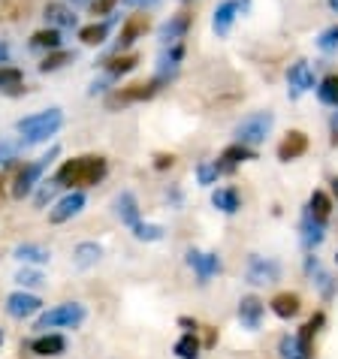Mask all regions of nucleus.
I'll return each mask as SVG.
<instances>
[{
    "label": "nucleus",
    "instance_id": "nucleus-58",
    "mask_svg": "<svg viewBox=\"0 0 338 359\" xmlns=\"http://www.w3.org/2000/svg\"><path fill=\"white\" fill-rule=\"evenodd\" d=\"M335 269H338V251H335Z\"/></svg>",
    "mask_w": 338,
    "mask_h": 359
},
{
    "label": "nucleus",
    "instance_id": "nucleus-21",
    "mask_svg": "<svg viewBox=\"0 0 338 359\" xmlns=\"http://www.w3.org/2000/svg\"><path fill=\"white\" fill-rule=\"evenodd\" d=\"M112 212H115V217H118V221H121L127 229L136 226L139 221H142V208H139V199H136L133 191L115 194V199H112Z\"/></svg>",
    "mask_w": 338,
    "mask_h": 359
},
{
    "label": "nucleus",
    "instance_id": "nucleus-1",
    "mask_svg": "<svg viewBox=\"0 0 338 359\" xmlns=\"http://www.w3.org/2000/svg\"><path fill=\"white\" fill-rule=\"evenodd\" d=\"M109 175V161L100 154H82L69 157L55 169V182L61 184V191H85V187H97Z\"/></svg>",
    "mask_w": 338,
    "mask_h": 359
},
{
    "label": "nucleus",
    "instance_id": "nucleus-31",
    "mask_svg": "<svg viewBox=\"0 0 338 359\" xmlns=\"http://www.w3.org/2000/svg\"><path fill=\"white\" fill-rule=\"evenodd\" d=\"M0 94H6V97H22V94H27L25 73L18 67H9V64L0 67Z\"/></svg>",
    "mask_w": 338,
    "mask_h": 359
},
{
    "label": "nucleus",
    "instance_id": "nucleus-24",
    "mask_svg": "<svg viewBox=\"0 0 338 359\" xmlns=\"http://www.w3.org/2000/svg\"><path fill=\"white\" fill-rule=\"evenodd\" d=\"M100 67H103V76H109V79H112V82H118V79L130 76L133 69L139 67V55H133V52L106 55L103 61H100Z\"/></svg>",
    "mask_w": 338,
    "mask_h": 359
},
{
    "label": "nucleus",
    "instance_id": "nucleus-30",
    "mask_svg": "<svg viewBox=\"0 0 338 359\" xmlns=\"http://www.w3.org/2000/svg\"><path fill=\"white\" fill-rule=\"evenodd\" d=\"M103 245L100 242H79L76 248H73V263H76V269H94L97 263L103 260Z\"/></svg>",
    "mask_w": 338,
    "mask_h": 359
},
{
    "label": "nucleus",
    "instance_id": "nucleus-36",
    "mask_svg": "<svg viewBox=\"0 0 338 359\" xmlns=\"http://www.w3.org/2000/svg\"><path fill=\"white\" fill-rule=\"evenodd\" d=\"M130 233H133L136 242L151 245V242H163V238H166V226H161V224H148V221H139L136 226H130Z\"/></svg>",
    "mask_w": 338,
    "mask_h": 359
},
{
    "label": "nucleus",
    "instance_id": "nucleus-59",
    "mask_svg": "<svg viewBox=\"0 0 338 359\" xmlns=\"http://www.w3.org/2000/svg\"><path fill=\"white\" fill-rule=\"evenodd\" d=\"M154 4H157V0H154Z\"/></svg>",
    "mask_w": 338,
    "mask_h": 359
},
{
    "label": "nucleus",
    "instance_id": "nucleus-15",
    "mask_svg": "<svg viewBox=\"0 0 338 359\" xmlns=\"http://www.w3.org/2000/svg\"><path fill=\"white\" fill-rule=\"evenodd\" d=\"M191 31H194V9H178L175 15H169L166 22L157 27V39H161V46L184 43Z\"/></svg>",
    "mask_w": 338,
    "mask_h": 359
},
{
    "label": "nucleus",
    "instance_id": "nucleus-55",
    "mask_svg": "<svg viewBox=\"0 0 338 359\" xmlns=\"http://www.w3.org/2000/svg\"><path fill=\"white\" fill-rule=\"evenodd\" d=\"M326 6H330L332 15H338V0H326Z\"/></svg>",
    "mask_w": 338,
    "mask_h": 359
},
{
    "label": "nucleus",
    "instance_id": "nucleus-16",
    "mask_svg": "<svg viewBox=\"0 0 338 359\" xmlns=\"http://www.w3.org/2000/svg\"><path fill=\"white\" fill-rule=\"evenodd\" d=\"M236 317H238V323H242V329H248V332H260L263 320H266V302L257 293H248V296L238 299Z\"/></svg>",
    "mask_w": 338,
    "mask_h": 359
},
{
    "label": "nucleus",
    "instance_id": "nucleus-13",
    "mask_svg": "<svg viewBox=\"0 0 338 359\" xmlns=\"http://www.w3.org/2000/svg\"><path fill=\"white\" fill-rule=\"evenodd\" d=\"M317 82H320V79H317L314 67L308 61H293L290 67H287V97L290 100H299L302 94L314 91Z\"/></svg>",
    "mask_w": 338,
    "mask_h": 359
},
{
    "label": "nucleus",
    "instance_id": "nucleus-33",
    "mask_svg": "<svg viewBox=\"0 0 338 359\" xmlns=\"http://www.w3.org/2000/svg\"><path fill=\"white\" fill-rule=\"evenodd\" d=\"M76 52H69V48H55V52H46V57L39 61V73L48 76V73H58V69H64L67 64H73L76 61Z\"/></svg>",
    "mask_w": 338,
    "mask_h": 359
},
{
    "label": "nucleus",
    "instance_id": "nucleus-17",
    "mask_svg": "<svg viewBox=\"0 0 338 359\" xmlns=\"http://www.w3.org/2000/svg\"><path fill=\"white\" fill-rule=\"evenodd\" d=\"M187 57V46L184 43H169L161 48V57H157V79H161L163 85H169L173 79L178 76V69H182Z\"/></svg>",
    "mask_w": 338,
    "mask_h": 359
},
{
    "label": "nucleus",
    "instance_id": "nucleus-12",
    "mask_svg": "<svg viewBox=\"0 0 338 359\" xmlns=\"http://www.w3.org/2000/svg\"><path fill=\"white\" fill-rule=\"evenodd\" d=\"M326 233H330V221H323V217H317L311 208H302V217H299V245L308 251H317L323 242H326Z\"/></svg>",
    "mask_w": 338,
    "mask_h": 359
},
{
    "label": "nucleus",
    "instance_id": "nucleus-32",
    "mask_svg": "<svg viewBox=\"0 0 338 359\" xmlns=\"http://www.w3.org/2000/svg\"><path fill=\"white\" fill-rule=\"evenodd\" d=\"M31 52H55V48H64V34L58 31V27H43V31H36L31 36Z\"/></svg>",
    "mask_w": 338,
    "mask_h": 359
},
{
    "label": "nucleus",
    "instance_id": "nucleus-19",
    "mask_svg": "<svg viewBox=\"0 0 338 359\" xmlns=\"http://www.w3.org/2000/svg\"><path fill=\"white\" fill-rule=\"evenodd\" d=\"M308 148H311V139H308L305 130H290L281 142H278L275 148V154H278V161L281 163H293V161H299V157L308 154Z\"/></svg>",
    "mask_w": 338,
    "mask_h": 359
},
{
    "label": "nucleus",
    "instance_id": "nucleus-51",
    "mask_svg": "<svg viewBox=\"0 0 338 359\" xmlns=\"http://www.w3.org/2000/svg\"><path fill=\"white\" fill-rule=\"evenodd\" d=\"M121 4L130 9H148V6H154V0H121Z\"/></svg>",
    "mask_w": 338,
    "mask_h": 359
},
{
    "label": "nucleus",
    "instance_id": "nucleus-34",
    "mask_svg": "<svg viewBox=\"0 0 338 359\" xmlns=\"http://www.w3.org/2000/svg\"><path fill=\"white\" fill-rule=\"evenodd\" d=\"M200 351H203V341L196 332H182L173 344V353L178 359H200Z\"/></svg>",
    "mask_w": 338,
    "mask_h": 359
},
{
    "label": "nucleus",
    "instance_id": "nucleus-2",
    "mask_svg": "<svg viewBox=\"0 0 338 359\" xmlns=\"http://www.w3.org/2000/svg\"><path fill=\"white\" fill-rule=\"evenodd\" d=\"M61 127H64V112L58 106H52V109H43V112H34L22 118V121H15V133L25 142V148H34V145L48 142Z\"/></svg>",
    "mask_w": 338,
    "mask_h": 359
},
{
    "label": "nucleus",
    "instance_id": "nucleus-48",
    "mask_svg": "<svg viewBox=\"0 0 338 359\" xmlns=\"http://www.w3.org/2000/svg\"><path fill=\"white\" fill-rule=\"evenodd\" d=\"M330 145L338 148V109H335L332 118H330Z\"/></svg>",
    "mask_w": 338,
    "mask_h": 359
},
{
    "label": "nucleus",
    "instance_id": "nucleus-53",
    "mask_svg": "<svg viewBox=\"0 0 338 359\" xmlns=\"http://www.w3.org/2000/svg\"><path fill=\"white\" fill-rule=\"evenodd\" d=\"M67 4H69V6H73V9H79V6H91V4H94V0H67Z\"/></svg>",
    "mask_w": 338,
    "mask_h": 359
},
{
    "label": "nucleus",
    "instance_id": "nucleus-4",
    "mask_svg": "<svg viewBox=\"0 0 338 359\" xmlns=\"http://www.w3.org/2000/svg\"><path fill=\"white\" fill-rule=\"evenodd\" d=\"M58 157H61V148L52 145L43 157H36V161L25 163L22 169H18L15 178H13V187H9V194H13V199H27V196H31V194L36 191V184L43 182V175L48 172V166H52V163L58 161Z\"/></svg>",
    "mask_w": 338,
    "mask_h": 359
},
{
    "label": "nucleus",
    "instance_id": "nucleus-47",
    "mask_svg": "<svg viewBox=\"0 0 338 359\" xmlns=\"http://www.w3.org/2000/svg\"><path fill=\"white\" fill-rule=\"evenodd\" d=\"M112 85H115V82H112V79H109V76H103V79H94L91 88H88V94H91V97H97V94H106Z\"/></svg>",
    "mask_w": 338,
    "mask_h": 359
},
{
    "label": "nucleus",
    "instance_id": "nucleus-45",
    "mask_svg": "<svg viewBox=\"0 0 338 359\" xmlns=\"http://www.w3.org/2000/svg\"><path fill=\"white\" fill-rule=\"evenodd\" d=\"M115 6H118V0H94V4L88 6V9H91L94 18H106V15L115 13Z\"/></svg>",
    "mask_w": 338,
    "mask_h": 359
},
{
    "label": "nucleus",
    "instance_id": "nucleus-50",
    "mask_svg": "<svg viewBox=\"0 0 338 359\" xmlns=\"http://www.w3.org/2000/svg\"><path fill=\"white\" fill-rule=\"evenodd\" d=\"M9 55H13V46H9L6 39H0V67L9 64Z\"/></svg>",
    "mask_w": 338,
    "mask_h": 359
},
{
    "label": "nucleus",
    "instance_id": "nucleus-35",
    "mask_svg": "<svg viewBox=\"0 0 338 359\" xmlns=\"http://www.w3.org/2000/svg\"><path fill=\"white\" fill-rule=\"evenodd\" d=\"M314 94H317V100H320L323 106H330V109H338V73H330V76H323L320 82H317Z\"/></svg>",
    "mask_w": 338,
    "mask_h": 359
},
{
    "label": "nucleus",
    "instance_id": "nucleus-25",
    "mask_svg": "<svg viewBox=\"0 0 338 359\" xmlns=\"http://www.w3.org/2000/svg\"><path fill=\"white\" fill-rule=\"evenodd\" d=\"M212 205H215V212L233 217V215L242 212V194H238L236 184H221L212 191Z\"/></svg>",
    "mask_w": 338,
    "mask_h": 359
},
{
    "label": "nucleus",
    "instance_id": "nucleus-52",
    "mask_svg": "<svg viewBox=\"0 0 338 359\" xmlns=\"http://www.w3.org/2000/svg\"><path fill=\"white\" fill-rule=\"evenodd\" d=\"M330 196H332V203L338 205V175L330 178Z\"/></svg>",
    "mask_w": 338,
    "mask_h": 359
},
{
    "label": "nucleus",
    "instance_id": "nucleus-11",
    "mask_svg": "<svg viewBox=\"0 0 338 359\" xmlns=\"http://www.w3.org/2000/svg\"><path fill=\"white\" fill-rule=\"evenodd\" d=\"M88 205V196L85 191H67L64 196H58L52 208H48V224L52 226H61V224H69L73 217H79L85 212Z\"/></svg>",
    "mask_w": 338,
    "mask_h": 359
},
{
    "label": "nucleus",
    "instance_id": "nucleus-38",
    "mask_svg": "<svg viewBox=\"0 0 338 359\" xmlns=\"http://www.w3.org/2000/svg\"><path fill=\"white\" fill-rule=\"evenodd\" d=\"M196 182H200V187H215L217 182H221V166H217V161H200L196 163Z\"/></svg>",
    "mask_w": 338,
    "mask_h": 359
},
{
    "label": "nucleus",
    "instance_id": "nucleus-14",
    "mask_svg": "<svg viewBox=\"0 0 338 359\" xmlns=\"http://www.w3.org/2000/svg\"><path fill=\"white\" fill-rule=\"evenodd\" d=\"M148 31H151V18L145 15V9L142 13H136V15H127L124 22H121V34H118V43L109 48V55H121L127 52L136 39H142Z\"/></svg>",
    "mask_w": 338,
    "mask_h": 359
},
{
    "label": "nucleus",
    "instance_id": "nucleus-29",
    "mask_svg": "<svg viewBox=\"0 0 338 359\" xmlns=\"http://www.w3.org/2000/svg\"><path fill=\"white\" fill-rule=\"evenodd\" d=\"M118 22V15H106L100 22H91V25H82L79 27V39H82L85 46H103L109 39V31H112V25Z\"/></svg>",
    "mask_w": 338,
    "mask_h": 359
},
{
    "label": "nucleus",
    "instance_id": "nucleus-40",
    "mask_svg": "<svg viewBox=\"0 0 338 359\" xmlns=\"http://www.w3.org/2000/svg\"><path fill=\"white\" fill-rule=\"evenodd\" d=\"M15 284L22 287V290H36V287L46 284V275L39 272V266H25L15 272Z\"/></svg>",
    "mask_w": 338,
    "mask_h": 359
},
{
    "label": "nucleus",
    "instance_id": "nucleus-28",
    "mask_svg": "<svg viewBox=\"0 0 338 359\" xmlns=\"http://www.w3.org/2000/svg\"><path fill=\"white\" fill-rule=\"evenodd\" d=\"M13 257L25 266H48L52 263V248L39 245V242H22V245H15Z\"/></svg>",
    "mask_w": 338,
    "mask_h": 359
},
{
    "label": "nucleus",
    "instance_id": "nucleus-10",
    "mask_svg": "<svg viewBox=\"0 0 338 359\" xmlns=\"http://www.w3.org/2000/svg\"><path fill=\"white\" fill-rule=\"evenodd\" d=\"M46 308V302L39 299L36 293L31 290H15V293H9L4 299V311L9 320H18V323H25V320H34V317L39 314Z\"/></svg>",
    "mask_w": 338,
    "mask_h": 359
},
{
    "label": "nucleus",
    "instance_id": "nucleus-43",
    "mask_svg": "<svg viewBox=\"0 0 338 359\" xmlns=\"http://www.w3.org/2000/svg\"><path fill=\"white\" fill-rule=\"evenodd\" d=\"M323 326H326V311H314V314L308 317V320L299 326V332H296V335L305 338V341H314L317 332H320Z\"/></svg>",
    "mask_w": 338,
    "mask_h": 359
},
{
    "label": "nucleus",
    "instance_id": "nucleus-42",
    "mask_svg": "<svg viewBox=\"0 0 338 359\" xmlns=\"http://www.w3.org/2000/svg\"><path fill=\"white\" fill-rule=\"evenodd\" d=\"M314 46L320 48L323 55H335V52H338V25H330V27H323V31L317 34Z\"/></svg>",
    "mask_w": 338,
    "mask_h": 359
},
{
    "label": "nucleus",
    "instance_id": "nucleus-56",
    "mask_svg": "<svg viewBox=\"0 0 338 359\" xmlns=\"http://www.w3.org/2000/svg\"><path fill=\"white\" fill-rule=\"evenodd\" d=\"M6 341V335H4V329H0V344H4Z\"/></svg>",
    "mask_w": 338,
    "mask_h": 359
},
{
    "label": "nucleus",
    "instance_id": "nucleus-57",
    "mask_svg": "<svg viewBox=\"0 0 338 359\" xmlns=\"http://www.w3.org/2000/svg\"><path fill=\"white\" fill-rule=\"evenodd\" d=\"M178 4H184V6H191V4H194V0H178Z\"/></svg>",
    "mask_w": 338,
    "mask_h": 359
},
{
    "label": "nucleus",
    "instance_id": "nucleus-20",
    "mask_svg": "<svg viewBox=\"0 0 338 359\" xmlns=\"http://www.w3.org/2000/svg\"><path fill=\"white\" fill-rule=\"evenodd\" d=\"M215 161H217V166H221V172H224V175H233L242 163L257 161V148H248V145H242V142H236V139H233V142L227 145L224 151L215 157Z\"/></svg>",
    "mask_w": 338,
    "mask_h": 359
},
{
    "label": "nucleus",
    "instance_id": "nucleus-18",
    "mask_svg": "<svg viewBox=\"0 0 338 359\" xmlns=\"http://www.w3.org/2000/svg\"><path fill=\"white\" fill-rule=\"evenodd\" d=\"M25 347L39 359H58L67 353V338L61 332H55V329H48V332H39L31 341H25Z\"/></svg>",
    "mask_w": 338,
    "mask_h": 359
},
{
    "label": "nucleus",
    "instance_id": "nucleus-37",
    "mask_svg": "<svg viewBox=\"0 0 338 359\" xmlns=\"http://www.w3.org/2000/svg\"><path fill=\"white\" fill-rule=\"evenodd\" d=\"M27 151L22 139H9V136H0V169L9 166V163H15L18 157H22Z\"/></svg>",
    "mask_w": 338,
    "mask_h": 359
},
{
    "label": "nucleus",
    "instance_id": "nucleus-8",
    "mask_svg": "<svg viewBox=\"0 0 338 359\" xmlns=\"http://www.w3.org/2000/svg\"><path fill=\"white\" fill-rule=\"evenodd\" d=\"M302 272L305 278L314 284V290L320 293L323 302H330V299H335L338 293V281H335V275L320 263V257H314V251H308L305 254V260H302Z\"/></svg>",
    "mask_w": 338,
    "mask_h": 359
},
{
    "label": "nucleus",
    "instance_id": "nucleus-7",
    "mask_svg": "<svg viewBox=\"0 0 338 359\" xmlns=\"http://www.w3.org/2000/svg\"><path fill=\"white\" fill-rule=\"evenodd\" d=\"M184 263L194 272V278H196V284H200V287H208L217 275L224 272V260H221V254H217V251L187 248V251H184Z\"/></svg>",
    "mask_w": 338,
    "mask_h": 359
},
{
    "label": "nucleus",
    "instance_id": "nucleus-22",
    "mask_svg": "<svg viewBox=\"0 0 338 359\" xmlns=\"http://www.w3.org/2000/svg\"><path fill=\"white\" fill-rule=\"evenodd\" d=\"M269 311L278 317V320H296L302 314V296L293 290H281L269 299Z\"/></svg>",
    "mask_w": 338,
    "mask_h": 359
},
{
    "label": "nucleus",
    "instance_id": "nucleus-49",
    "mask_svg": "<svg viewBox=\"0 0 338 359\" xmlns=\"http://www.w3.org/2000/svg\"><path fill=\"white\" fill-rule=\"evenodd\" d=\"M178 326H182L184 332H200V323H196L194 317H178Z\"/></svg>",
    "mask_w": 338,
    "mask_h": 359
},
{
    "label": "nucleus",
    "instance_id": "nucleus-3",
    "mask_svg": "<svg viewBox=\"0 0 338 359\" xmlns=\"http://www.w3.org/2000/svg\"><path fill=\"white\" fill-rule=\"evenodd\" d=\"M88 320V308L82 302H58L52 308H43L34 317V329L36 332H48V329H79Z\"/></svg>",
    "mask_w": 338,
    "mask_h": 359
},
{
    "label": "nucleus",
    "instance_id": "nucleus-9",
    "mask_svg": "<svg viewBox=\"0 0 338 359\" xmlns=\"http://www.w3.org/2000/svg\"><path fill=\"white\" fill-rule=\"evenodd\" d=\"M163 88L161 79H148V82H130V85H124V88H118L115 94H109L106 100V106L109 109H118V106H133V103H145V100H151L157 91Z\"/></svg>",
    "mask_w": 338,
    "mask_h": 359
},
{
    "label": "nucleus",
    "instance_id": "nucleus-46",
    "mask_svg": "<svg viewBox=\"0 0 338 359\" xmlns=\"http://www.w3.org/2000/svg\"><path fill=\"white\" fill-rule=\"evenodd\" d=\"M163 199H166V205H169V208H182V203H184L182 187H178V184H169V187H166V194H163Z\"/></svg>",
    "mask_w": 338,
    "mask_h": 359
},
{
    "label": "nucleus",
    "instance_id": "nucleus-26",
    "mask_svg": "<svg viewBox=\"0 0 338 359\" xmlns=\"http://www.w3.org/2000/svg\"><path fill=\"white\" fill-rule=\"evenodd\" d=\"M278 359H314V341L287 332L278 338Z\"/></svg>",
    "mask_w": 338,
    "mask_h": 359
},
{
    "label": "nucleus",
    "instance_id": "nucleus-23",
    "mask_svg": "<svg viewBox=\"0 0 338 359\" xmlns=\"http://www.w3.org/2000/svg\"><path fill=\"white\" fill-rule=\"evenodd\" d=\"M43 18H46L48 27H58V31H69V27L79 25L76 9L69 6V4H61V0H52V4H46Z\"/></svg>",
    "mask_w": 338,
    "mask_h": 359
},
{
    "label": "nucleus",
    "instance_id": "nucleus-6",
    "mask_svg": "<svg viewBox=\"0 0 338 359\" xmlns=\"http://www.w3.org/2000/svg\"><path fill=\"white\" fill-rule=\"evenodd\" d=\"M284 278V266L275 257H263V254H248L245 260V281L251 287H272Z\"/></svg>",
    "mask_w": 338,
    "mask_h": 359
},
{
    "label": "nucleus",
    "instance_id": "nucleus-44",
    "mask_svg": "<svg viewBox=\"0 0 338 359\" xmlns=\"http://www.w3.org/2000/svg\"><path fill=\"white\" fill-rule=\"evenodd\" d=\"M175 163H178V157L173 151H157L151 157V169H154V172H166V169H173Z\"/></svg>",
    "mask_w": 338,
    "mask_h": 359
},
{
    "label": "nucleus",
    "instance_id": "nucleus-39",
    "mask_svg": "<svg viewBox=\"0 0 338 359\" xmlns=\"http://www.w3.org/2000/svg\"><path fill=\"white\" fill-rule=\"evenodd\" d=\"M58 191H61V184H58L55 178H43V182L36 184V191L31 194V196H34V203H36V208L52 205V203H55V196H58Z\"/></svg>",
    "mask_w": 338,
    "mask_h": 359
},
{
    "label": "nucleus",
    "instance_id": "nucleus-27",
    "mask_svg": "<svg viewBox=\"0 0 338 359\" xmlns=\"http://www.w3.org/2000/svg\"><path fill=\"white\" fill-rule=\"evenodd\" d=\"M238 15H242V13H238V0H221V4L215 6V13H212V31L217 36H227L233 31V25H236Z\"/></svg>",
    "mask_w": 338,
    "mask_h": 359
},
{
    "label": "nucleus",
    "instance_id": "nucleus-5",
    "mask_svg": "<svg viewBox=\"0 0 338 359\" xmlns=\"http://www.w3.org/2000/svg\"><path fill=\"white\" fill-rule=\"evenodd\" d=\"M272 130H275V112L260 109V112L245 115L242 121L233 127V136H236V142H242L248 148H257V145H263L266 139L272 136Z\"/></svg>",
    "mask_w": 338,
    "mask_h": 359
},
{
    "label": "nucleus",
    "instance_id": "nucleus-54",
    "mask_svg": "<svg viewBox=\"0 0 338 359\" xmlns=\"http://www.w3.org/2000/svg\"><path fill=\"white\" fill-rule=\"evenodd\" d=\"M248 9H251V0H238V13H242V15H245V13H248Z\"/></svg>",
    "mask_w": 338,
    "mask_h": 359
},
{
    "label": "nucleus",
    "instance_id": "nucleus-41",
    "mask_svg": "<svg viewBox=\"0 0 338 359\" xmlns=\"http://www.w3.org/2000/svg\"><path fill=\"white\" fill-rule=\"evenodd\" d=\"M308 208L317 215V217H323V221H330V215H332V196L326 194V191H311V196H308Z\"/></svg>",
    "mask_w": 338,
    "mask_h": 359
}]
</instances>
